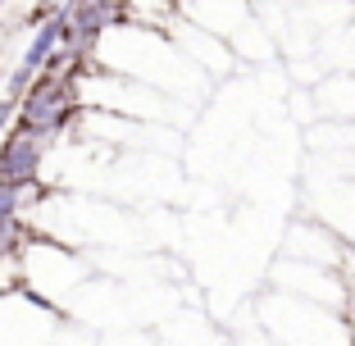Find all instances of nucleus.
Returning <instances> with one entry per match:
<instances>
[{"instance_id":"obj_2","label":"nucleus","mask_w":355,"mask_h":346,"mask_svg":"<svg viewBox=\"0 0 355 346\" xmlns=\"http://www.w3.org/2000/svg\"><path fill=\"white\" fill-rule=\"evenodd\" d=\"M123 19H128V0H73L69 5V42L64 46L87 60L96 51V42L110 28H119Z\"/></svg>"},{"instance_id":"obj_3","label":"nucleus","mask_w":355,"mask_h":346,"mask_svg":"<svg viewBox=\"0 0 355 346\" xmlns=\"http://www.w3.org/2000/svg\"><path fill=\"white\" fill-rule=\"evenodd\" d=\"M46 150H51V141H46V137L23 132V128H14L10 137H0V182L37 187V182H42Z\"/></svg>"},{"instance_id":"obj_1","label":"nucleus","mask_w":355,"mask_h":346,"mask_svg":"<svg viewBox=\"0 0 355 346\" xmlns=\"http://www.w3.org/2000/svg\"><path fill=\"white\" fill-rule=\"evenodd\" d=\"M78 119H83V87H78V78L42 73L32 83V92L23 96V110H19V123L14 128L55 141V137L69 132Z\"/></svg>"},{"instance_id":"obj_8","label":"nucleus","mask_w":355,"mask_h":346,"mask_svg":"<svg viewBox=\"0 0 355 346\" xmlns=\"http://www.w3.org/2000/svg\"><path fill=\"white\" fill-rule=\"evenodd\" d=\"M42 5H60V0H42Z\"/></svg>"},{"instance_id":"obj_4","label":"nucleus","mask_w":355,"mask_h":346,"mask_svg":"<svg viewBox=\"0 0 355 346\" xmlns=\"http://www.w3.org/2000/svg\"><path fill=\"white\" fill-rule=\"evenodd\" d=\"M324 223L355 251V173H337L333 191L324 196Z\"/></svg>"},{"instance_id":"obj_7","label":"nucleus","mask_w":355,"mask_h":346,"mask_svg":"<svg viewBox=\"0 0 355 346\" xmlns=\"http://www.w3.org/2000/svg\"><path fill=\"white\" fill-rule=\"evenodd\" d=\"M19 110H23L19 96H0V137L14 132V123H19Z\"/></svg>"},{"instance_id":"obj_9","label":"nucleus","mask_w":355,"mask_h":346,"mask_svg":"<svg viewBox=\"0 0 355 346\" xmlns=\"http://www.w3.org/2000/svg\"><path fill=\"white\" fill-rule=\"evenodd\" d=\"M0 10H5V0H0Z\"/></svg>"},{"instance_id":"obj_6","label":"nucleus","mask_w":355,"mask_h":346,"mask_svg":"<svg viewBox=\"0 0 355 346\" xmlns=\"http://www.w3.org/2000/svg\"><path fill=\"white\" fill-rule=\"evenodd\" d=\"M32 196H37V187H14V182H0V219H14V214H23Z\"/></svg>"},{"instance_id":"obj_5","label":"nucleus","mask_w":355,"mask_h":346,"mask_svg":"<svg viewBox=\"0 0 355 346\" xmlns=\"http://www.w3.org/2000/svg\"><path fill=\"white\" fill-rule=\"evenodd\" d=\"M32 241V232L23 228V214H14V219H0V264L14 260V255H23V246Z\"/></svg>"},{"instance_id":"obj_10","label":"nucleus","mask_w":355,"mask_h":346,"mask_svg":"<svg viewBox=\"0 0 355 346\" xmlns=\"http://www.w3.org/2000/svg\"><path fill=\"white\" fill-rule=\"evenodd\" d=\"M351 150H355V141H351Z\"/></svg>"}]
</instances>
